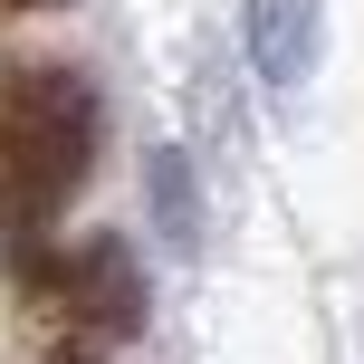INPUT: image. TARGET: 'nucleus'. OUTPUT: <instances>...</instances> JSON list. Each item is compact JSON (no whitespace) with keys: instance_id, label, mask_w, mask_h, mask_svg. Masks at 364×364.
<instances>
[{"instance_id":"obj_2","label":"nucleus","mask_w":364,"mask_h":364,"mask_svg":"<svg viewBox=\"0 0 364 364\" xmlns=\"http://www.w3.org/2000/svg\"><path fill=\"white\" fill-rule=\"evenodd\" d=\"M48 297H58V307H68L87 336H106V346L144 326V269H134V250H125L115 230L77 240V250L48 269Z\"/></svg>"},{"instance_id":"obj_3","label":"nucleus","mask_w":364,"mask_h":364,"mask_svg":"<svg viewBox=\"0 0 364 364\" xmlns=\"http://www.w3.org/2000/svg\"><path fill=\"white\" fill-rule=\"evenodd\" d=\"M240 29H250V68L269 87H307L316 48H326V0H250Z\"/></svg>"},{"instance_id":"obj_1","label":"nucleus","mask_w":364,"mask_h":364,"mask_svg":"<svg viewBox=\"0 0 364 364\" xmlns=\"http://www.w3.org/2000/svg\"><path fill=\"white\" fill-rule=\"evenodd\" d=\"M96 164V87L77 68H29L0 96V220L48 230Z\"/></svg>"},{"instance_id":"obj_5","label":"nucleus","mask_w":364,"mask_h":364,"mask_svg":"<svg viewBox=\"0 0 364 364\" xmlns=\"http://www.w3.org/2000/svg\"><path fill=\"white\" fill-rule=\"evenodd\" d=\"M0 10H48V0H0Z\"/></svg>"},{"instance_id":"obj_4","label":"nucleus","mask_w":364,"mask_h":364,"mask_svg":"<svg viewBox=\"0 0 364 364\" xmlns=\"http://www.w3.org/2000/svg\"><path fill=\"white\" fill-rule=\"evenodd\" d=\"M154 211H164L173 250L201 240V201H192V164H182V154H154Z\"/></svg>"}]
</instances>
